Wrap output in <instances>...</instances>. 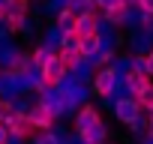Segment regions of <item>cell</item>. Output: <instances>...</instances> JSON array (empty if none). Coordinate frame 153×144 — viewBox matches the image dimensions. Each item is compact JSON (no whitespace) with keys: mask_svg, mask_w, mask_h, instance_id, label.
<instances>
[{"mask_svg":"<svg viewBox=\"0 0 153 144\" xmlns=\"http://www.w3.org/2000/svg\"><path fill=\"white\" fill-rule=\"evenodd\" d=\"M132 63H135V54H132V51H126V54H114V57H111V66L120 72V75L132 72Z\"/></svg>","mask_w":153,"mask_h":144,"instance_id":"obj_17","label":"cell"},{"mask_svg":"<svg viewBox=\"0 0 153 144\" xmlns=\"http://www.w3.org/2000/svg\"><path fill=\"white\" fill-rule=\"evenodd\" d=\"M57 57H60V60H63V63H66V66L72 69L75 63H78V60L84 57V54H81L78 48H57Z\"/></svg>","mask_w":153,"mask_h":144,"instance_id":"obj_21","label":"cell"},{"mask_svg":"<svg viewBox=\"0 0 153 144\" xmlns=\"http://www.w3.org/2000/svg\"><path fill=\"white\" fill-rule=\"evenodd\" d=\"M123 81V75L111 66V63H105V66H99L96 72H93V81H90V87H93V93L96 96H108V93H114L117 90V84ZM117 96V93H114Z\"/></svg>","mask_w":153,"mask_h":144,"instance_id":"obj_2","label":"cell"},{"mask_svg":"<svg viewBox=\"0 0 153 144\" xmlns=\"http://www.w3.org/2000/svg\"><path fill=\"white\" fill-rule=\"evenodd\" d=\"M78 51H81L84 57L96 54V51H99V36H96V33H90V36H81V42H78Z\"/></svg>","mask_w":153,"mask_h":144,"instance_id":"obj_19","label":"cell"},{"mask_svg":"<svg viewBox=\"0 0 153 144\" xmlns=\"http://www.w3.org/2000/svg\"><path fill=\"white\" fill-rule=\"evenodd\" d=\"M27 117L33 120V126H36V129H51V126L57 123V117H54V114H51L45 105H39V102H36V96H33V105H30Z\"/></svg>","mask_w":153,"mask_h":144,"instance_id":"obj_8","label":"cell"},{"mask_svg":"<svg viewBox=\"0 0 153 144\" xmlns=\"http://www.w3.org/2000/svg\"><path fill=\"white\" fill-rule=\"evenodd\" d=\"M0 75H3V63H0Z\"/></svg>","mask_w":153,"mask_h":144,"instance_id":"obj_32","label":"cell"},{"mask_svg":"<svg viewBox=\"0 0 153 144\" xmlns=\"http://www.w3.org/2000/svg\"><path fill=\"white\" fill-rule=\"evenodd\" d=\"M138 111H144L141 105H138V96H117V105H114V117L120 120V123H129Z\"/></svg>","mask_w":153,"mask_h":144,"instance_id":"obj_7","label":"cell"},{"mask_svg":"<svg viewBox=\"0 0 153 144\" xmlns=\"http://www.w3.org/2000/svg\"><path fill=\"white\" fill-rule=\"evenodd\" d=\"M147 135H153V111H147Z\"/></svg>","mask_w":153,"mask_h":144,"instance_id":"obj_29","label":"cell"},{"mask_svg":"<svg viewBox=\"0 0 153 144\" xmlns=\"http://www.w3.org/2000/svg\"><path fill=\"white\" fill-rule=\"evenodd\" d=\"M54 54H57V51H54L51 45H45V42H39V45L30 51V57H33V66H36V69H39V66H45V63H48Z\"/></svg>","mask_w":153,"mask_h":144,"instance_id":"obj_15","label":"cell"},{"mask_svg":"<svg viewBox=\"0 0 153 144\" xmlns=\"http://www.w3.org/2000/svg\"><path fill=\"white\" fill-rule=\"evenodd\" d=\"M111 3H126V0H96V9L102 12V9H108Z\"/></svg>","mask_w":153,"mask_h":144,"instance_id":"obj_26","label":"cell"},{"mask_svg":"<svg viewBox=\"0 0 153 144\" xmlns=\"http://www.w3.org/2000/svg\"><path fill=\"white\" fill-rule=\"evenodd\" d=\"M126 3H138V0H126Z\"/></svg>","mask_w":153,"mask_h":144,"instance_id":"obj_33","label":"cell"},{"mask_svg":"<svg viewBox=\"0 0 153 144\" xmlns=\"http://www.w3.org/2000/svg\"><path fill=\"white\" fill-rule=\"evenodd\" d=\"M75 120H72V126H75V132H90V129H96L99 123H102V111L93 105V102H84L78 111L72 114Z\"/></svg>","mask_w":153,"mask_h":144,"instance_id":"obj_3","label":"cell"},{"mask_svg":"<svg viewBox=\"0 0 153 144\" xmlns=\"http://www.w3.org/2000/svg\"><path fill=\"white\" fill-rule=\"evenodd\" d=\"M126 129H129L135 138H144V135H147V111H138V114L126 123Z\"/></svg>","mask_w":153,"mask_h":144,"instance_id":"obj_16","label":"cell"},{"mask_svg":"<svg viewBox=\"0 0 153 144\" xmlns=\"http://www.w3.org/2000/svg\"><path fill=\"white\" fill-rule=\"evenodd\" d=\"M30 69H33V57L27 51H18L15 60L6 66V72H15V75H24V72H30Z\"/></svg>","mask_w":153,"mask_h":144,"instance_id":"obj_14","label":"cell"},{"mask_svg":"<svg viewBox=\"0 0 153 144\" xmlns=\"http://www.w3.org/2000/svg\"><path fill=\"white\" fill-rule=\"evenodd\" d=\"M66 6L72 12H93L96 9V0H66Z\"/></svg>","mask_w":153,"mask_h":144,"instance_id":"obj_23","label":"cell"},{"mask_svg":"<svg viewBox=\"0 0 153 144\" xmlns=\"http://www.w3.org/2000/svg\"><path fill=\"white\" fill-rule=\"evenodd\" d=\"M117 30H120L117 24H111L105 15H99V21H96V36H99V39H111V42L120 45V33H117Z\"/></svg>","mask_w":153,"mask_h":144,"instance_id":"obj_11","label":"cell"},{"mask_svg":"<svg viewBox=\"0 0 153 144\" xmlns=\"http://www.w3.org/2000/svg\"><path fill=\"white\" fill-rule=\"evenodd\" d=\"M0 24H3V0H0Z\"/></svg>","mask_w":153,"mask_h":144,"instance_id":"obj_31","label":"cell"},{"mask_svg":"<svg viewBox=\"0 0 153 144\" xmlns=\"http://www.w3.org/2000/svg\"><path fill=\"white\" fill-rule=\"evenodd\" d=\"M99 99H102V108H105V111H114V105H117V96H114V93H108V96H99Z\"/></svg>","mask_w":153,"mask_h":144,"instance_id":"obj_25","label":"cell"},{"mask_svg":"<svg viewBox=\"0 0 153 144\" xmlns=\"http://www.w3.org/2000/svg\"><path fill=\"white\" fill-rule=\"evenodd\" d=\"M99 15H105L111 24H117V27H123V15H126V3H111L108 9H102Z\"/></svg>","mask_w":153,"mask_h":144,"instance_id":"obj_18","label":"cell"},{"mask_svg":"<svg viewBox=\"0 0 153 144\" xmlns=\"http://www.w3.org/2000/svg\"><path fill=\"white\" fill-rule=\"evenodd\" d=\"M144 60H147V75L153 78V48H150V51L144 54Z\"/></svg>","mask_w":153,"mask_h":144,"instance_id":"obj_27","label":"cell"},{"mask_svg":"<svg viewBox=\"0 0 153 144\" xmlns=\"http://www.w3.org/2000/svg\"><path fill=\"white\" fill-rule=\"evenodd\" d=\"M75 18H78V12H72L69 6H63L60 12H54V24H57L63 33H72V30H75Z\"/></svg>","mask_w":153,"mask_h":144,"instance_id":"obj_13","label":"cell"},{"mask_svg":"<svg viewBox=\"0 0 153 144\" xmlns=\"http://www.w3.org/2000/svg\"><path fill=\"white\" fill-rule=\"evenodd\" d=\"M6 129H9L12 135L24 138V141H30V138L36 135V126H33V120L27 117V111H15V114L6 120Z\"/></svg>","mask_w":153,"mask_h":144,"instance_id":"obj_4","label":"cell"},{"mask_svg":"<svg viewBox=\"0 0 153 144\" xmlns=\"http://www.w3.org/2000/svg\"><path fill=\"white\" fill-rule=\"evenodd\" d=\"M144 24V9L138 3H126V15H123V27L126 30H135Z\"/></svg>","mask_w":153,"mask_h":144,"instance_id":"obj_10","label":"cell"},{"mask_svg":"<svg viewBox=\"0 0 153 144\" xmlns=\"http://www.w3.org/2000/svg\"><path fill=\"white\" fill-rule=\"evenodd\" d=\"M141 144H153V135H144V138H141Z\"/></svg>","mask_w":153,"mask_h":144,"instance_id":"obj_30","label":"cell"},{"mask_svg":"<svg viewBox=\"0 0 153 144\" xmlns=\"http://www.w3.org/2000/svg\"><path fill=\"white\" fill-rule=\"evenodd\" d=\"M129 51L132 54H147L150 48H153V33L147 30V27H135V30H129Z\"/></svg>","mask_w":153,"mask_h":144,"instance_id":"obj_6","label":"cell"},{"mask_svg":"<svg viewBox=\"0 0 153 144\" xmlns=\"http://www.w3.org/2000/svg\"><path fill=\"white\" fill-rule=\"evenodd\" d=\"M138 6H141L144 12H153V0H138Z\"/></svg>","mask_w":153,"mask_h":144,"instance_id":"obj_28","label":"cell"},{"mask_svg":"<svg viewBox=\"0 0 153 144\" xmlns=\"http://www.w3.org/2000/svg\"><path fill=\"white\" fill-rule=\"evenodd\" d=\"M39 69H42V81H45L48 87H57V84L66 78V72H69V66H66V63H63L57 54H54V57H51L45 66H39Z\"/></svg>","mask_w":153,"mask_h":144,"instance_id":"obj_5","label":"cell"},{"mask_svg":"<svg viewBox=\"0 0 153 144\" xmlns=\"http://www.w3.org/2000/svg\"><path fill=\"white\" fill-rule=\"evenodd\" d=\"M12 114H15V102H12V96H0V123H6Z\"/></svg>","mask_w":153,"mask_h":144,"instance_id":"obj_22","label":"cell"},{"mask_svg":"<svg viewBox=\"0 0 153 144\" xmlns=\"http://www.w3.org/2000/svg\"><path fill=\"white\" fill-rule=\"evenodd\" d=\"M30 3L33 0H3V24L9 33H21V24L30 15Z\"/></svg>","mask_w":153,"mask_h":144,"instance_id":"obj_1","label":"cell"},{"mask_svg":"<svg viewBox=\"0 0 153 144\" xmlns=\"http://www.w3.org/2000/svg\"><path fill=\"white\" fill-rule=\"evenodd\" d=\"M60 39H63V30H60L57 24H51V27H48V30L42 33V42H45V45H51L54 51L60 48Z\"/></svg>","mask_w":153,"mask_h":144,"instance_id":"obj_20","label":"cell"},{"mask_svg":"<svg viewBox=\"0 0 153 144\" xmlns=\"http://www.w3.org/2000/svg\"><path fill=\"white\" fill-rule=\"evenodd\" d=\"M138 105H141L144 111H153V81H150V84L138 93Z\"/></svg>","mask_w":153,"mask_h":144,"instance_id":"obj_24","label":"cell"},{"mask_svg":"<svg viewBox=\"0 0 153 144\" xmlns=\"http://www.w3.org/2000/svg\"><path fill=\"white\" fill-rule=\"evenodd\" d=\"M96 21H99V9H93V12H78V18H75V33H78V36L96 33Z\"/></svg>","mask_w":153,"mask_h":144,"instance_id":"obj_9","label":"cell"},{"mask_svg":"<svg viewBox=\"0 0 153 144\" xmlns=\"http://www.w3.org/2000/svg\"><path fill=\"white\" fill-rule=\"evenodd\" d=\"M69 72H72V75L78 78V81H87V84H90V81H93V72H96V66L90 63V57H81L78 63H75V66L69 69Z\"/></svg>","mask_w":153,"mask_h":144,"instance_id":"obj_12","label":"cell"}]
</instances>
